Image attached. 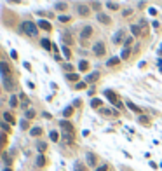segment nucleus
<instances>
[{
	"mask_svg": "<svg viewBox=\"0 0 162 171\" xmlns=\"http://www.w3.org/2000/svg\"><path fill=\"white\" fill-rule=\"evenodd\" d=\"M2 86L7 93H16L18 91V80L14 79V75H2Z\"/></svg>",
	"mask_w": 162,
	"mask_h": 171,
	"instance_id": "f257e3e1",
	"label": "nucleus"
},
{
	"mask_svg": "<svg viewBox=\"0 0 162 171\" xmlns=\"http://www.w3.org/2000/svg\"><path fill=\"white\" fill-rule=\"evenodd\" d=\"M19 31H25L28 37H37L39 35V26L33 21H23L21 26H19Z\"/></svg>",
	"mask_w": 162,
	"mask_h": 171,
	"instance_id": "f03ea898",
	"label": "nucleus"
},
{
	"mask_svg": "<svg viewBox=\"0 0 162 171\" xmlns=\"http://www.w3.org/2000/svg\"><path fill=\"white\" fill-rule=\"evenodd\" d=\"M103 94H105V96L106 98H108V100H110V103H112V105H113L115 107V108H117V110H120V108H122V101H120V100H118V96H117V94H115V93L113 91H110V89H108V91H105V93H103Z\"/></svg>",
	"mask_w": 162,
	"mask_h": 171,
	"instance_id": "7ed1b4c3",
	"label": "nucleus"
},
{
	"mask_svg": "<svg viewBox=\"0 0 162 171\" xmlns=\"http://www.w3.org/2000/svg\"><path fill=\"white\" fill-rule=\"evenodd\" d=\"M92 54H94V56H105L106 54V45H105V42H103V40H98L96 44L92 45Z\"/></svg>",
	"mask_w": 162,
	"mask_h": 171,
	"instance_id": "20e7f679",
	"label": "nucleus"
},
{
	"mask_svg": "<svg viewBox=\"0 0 162 171\" xmlns=\"http://www.w3.org/2000/svg\"><path fill=\"white\" fill-rule=\"evenodd\" d=\"M91 7H89L87 4H79L77 5V14H79L80 18H89L91 16Z\"/></svg>",
	"mask_w": 162,
	"mask_h": 171,
	"instance_id": "39448f33",
	"label": "nucleus"
},
{
	"mask_svg": "<svg viewBox=\"0 0 162 171\" xmlns=\"http://www.w3.org/2000/svg\"><path fill=\"white\" fill-rule=\"evenodd\" d=\"M86 162L89 168H98V155L94 152H87L86 154Z\"/></svg>",
	"mask_w": 162,
	"mask_h": 171,
	"instance_id": "423d86ee",
	"label": "nucleus"
},
{
	"mask_svg": "<svg viewBox=\"0 0 162 171\" xmlns=\"http://www.w3.org/2000/svg\"><path fill=\"white\" fill-rule=\"evenodd\" d=\"M59 127H61L63 133H75V126L72 122H68V121H59Z\"/></svg>",
	"mask_w": 162,
	"mask_h": 171,
	"instance_id": "0eeeda50",
	"label": "nucleus"
},
{
	"mask_svg": "<svg viewBox=\"0 0 162 171\" xmlns=\"http://www.w3.org/2000/svg\"><path fill=\"white\" fill-rule=\"evenodd\" d=\"M96 19L101 23V25H105V26L112 25V19H110V16H108V14H105V12H98V14H96Z\"/></svg>",
	"mask_w": 162,
	"mask_h": 171,
	"instance_id": "6e6552de",
	"label": "nucleus"
},
{
	"mask_svg": "<svg viewBox=\"0 0 162 171\" xmlns=\"http://www.w3.org/2000/svg\"><path fill=\"white\" fill-rule=\"evenodd\" d=\"M91 37H92V28L87 25V26H84L80 30V40H89Z\"/></svg>",
	"mask_w": 162,
	"mask_h": 171,
	"instance_id": "1a4fd4ad",
	"label": "nucleus"
},
{
	"mask_svg": "<svg viewBox=\"0 0 162 171\" xmlns=\"http://www.w3.org/2000/svg\"><path fill=\"white\" fill-rule=\"evenodd\" d=\"M101 75H100V72H91V74H87L86 75V80L84 82H87V84H94L98 79H100Z\"/></svg>",
	"mask_w": 162,
	"mask_h": 171,
	"instance_id": "9d476101",
	"label": "nucleus"
},
{
	"mask_svg": "<svg viewBox=\"0 0 162 171\" xmlns=\"http://www.w3.org/2000/svg\"><path fill=\"white\" fill-rule=\"evenodd\" d=\"M122 40H124V30H117L112 35V42L113 44H122Z\"/></svg>",
	"mask_w": 162,
	"mask_h": 171,
	"instance_id": "9b49d317",
	"label": "nucleus"
},
{
	"mask_svg": "<svg viewBox=\"0 0 162 171\" xmlns=\"http://www.w3.org/2000/svg\"><path fill=\"white\" fill-rule=\"evenodd\" d=\"M61 40H63V45H72L75 42V39L68 33V31H63L61 33Z\"/></svg>",
	"mask_w": 162,
	"mask_h": 171,
	"instance_id": "f8f14e48",
	"label": "nucleus"
},
{
	"mask_svg": "<svg viewBox=\"0 0 162 171\" xmlns=\"http://www.w3.org/2000/svg\"><path fill=\"white\" fill-rule=\"evenodd\" d=\"M73 135H75V133H63L61 131V140L65 141L66 145H72L75 141V136Z\"/></svg>",
	"mask_w": 162,
	"mask_h": 171,
	"instance_id": "ddd939ff",
	"label": "nucleus"
},
{
	"mask_svg": "<svg viewBox=\"0 0 162 171\" xmlns=\"http://www.w3.org/2000/svg\"><path fill=\"white\" fill-rule=\"evenodd\" d=\"M37 26L42 28V30H45V31H51V30H53V25H51L47 19H39V21H37Z\"/></svg>",
	"mask_w": 162,
	"mask_h": 171,
	"instance_id": "4468645a",
	"label": "nucleus"
},
{
	"mask_svg": "<svg viewBox=\"0 0 162 171\" xmlns=\"http://www.w3.org/2000/svg\"><path fill=\"white\" fill-rule=\"evenodd\" d=\"M19 100H21V105H19V107L26 112L28 107H30V100H28V96H26V94H23V93H19Z\"/></svg>",
	"mask_w": 162,
	"mask_h": 171,
	"instance_id": "2eb2a0df",
	"label": "nucleus"
},
{
	"mask_svg": "<svg viewBox=\"0 0 162 171\" xmlns=\"http://www.w3.org/2000/svg\"><path fill=\"white\" fill-rule=\"evenodd\" d=\"M45 164H47V159H45V155H44V154H39V155H37V159H35V166H37V168H44Z\"/></svg>",
	"mask_w": 162,
	"mask_h": 171,
	"instance_id": "dca6fc26",
	"label": "nucleus"
},
{
	"mask_svg": "<svg viewBox=\"0 0 162 171\" xmlns=\"http://www.w3.org/2000/svg\"><path fill=\"white\" fill-rule=\"evenodd\" d=\"M61 70L66 72V74H72V72H75V66L72 65V63L65 61V63H61Z\"/></svg>",
	"mask_w": 162,
	"mask_h": 171,
	"instance_id": "f3484780",
	"label": "nucleus"
},
{
	"mask_svg": "<svg viewBox=\"0 0 162 171\" xmlns=\"http://www.w3.org/2000/svg\"><path fill=\"white\" fill-rule=\"evenodd\" d=\"M0 72H2V75H11V66L7 65V61L0 63Z\"/></svg>",
	"mask_w": 162,
	"mask_h": 171,
	"instance_id": "a211bd4d",
	"label": "nucleus"
},
{
	"mask_svg": "<svg viewBox=\"0 0 162 171\" xmlns=\"http://www.w3.org/2000/svg\"><path fill=\"white\" fill-rule=\"evenodd\" d=\"M42 133H44V129H42L40 126H35V127H31V129H30V135H31V136H35V138L42 136Z\"/></svg>",
	"mask_w": 162,
	"mask_h": 171,
	"instance_id": "6ab92c4d",
	"label": "nucleus"
},
{
	"mask_svg": "<svg viewBox=\"0 0 162 171\" xmlns=\"http://www.w3.org/2000/svg\"><path fill=\"white\" fill-rule=\"evenodd\" d=\"M65 77H66V80H70V82H79V79H80V75L77 74V72H72V74H66Z\"/></svg>",
	"mask_w": 162,
	"mask_h": 171,
	"instance_id": "aec40b11",
	"label": "nucleus"
},
{
	"mask_svg": "<svg viewBox=\"0 0 162 171\" xmlns=\"http://www.w3.org/2000/svg\"><path fill=\"white\" fill-rule=\"evenodd\" d=\"M9 105H11V108H18V107L21 105V103H19V98L16 96V94H12V96H11V100H9Z\"/></svg>",
	"mask_w": 162,
	"mask_h": 171,
	"instance_id": "412c9836",
	"label": "nucleus"
},
{
	"mask_svg": "<svg viewBox=\"0 0 162 171\" xmlns=\"http://www.w3.org/2000/svg\"><path fill=\"white\" fill-rule=\"evenodd\" d=\"M100 112H101L103 115H108V117H115V115H118L117 110H110V108H101Z\"/></svg>",
	"mask_w": 162,
	"mask_h": 171,
	"instance_id": "4be33fe9",
	"label": "nucleus"
},
{
	"mask_svg": "<svg viewBox=\"0 0 162 171\" xmlns=\"http://www.w3.org/2000/svg\"><path fill=\"white\" fill-rule=\"evenodd\" d=\"M73 171H87V168H86V164H84V162L75 161V164H73Z\"/></svg>",
	"mask_w": 162,
	"mask_h": 171,
	"instance_id": "5701e85b",
	"label": "nucleus"
},
{
	"mask_svg": "<svg viewBox=\"0 0 162 171\" xmlns=\"http://www.w3.org/2000/svg\"><path fill=\"white\" fill-rule=\"evenodd\" d=\"M126 105H127V108H129V110H132V112H136V114H141V108L138 105H134L132 101H126Z\"/></svg>",
	"mask_w": 162,
	"mask_h": 171,
	"instance_id": "b1692460",
	"label": "nucleus"
},
{
	"mask_svg": "<svg viewBox=\"0 0 162 171\" xmlns=\"http://www.w3.org/2000/svg\"><path fill=\"white\" fill-rule=\"evenodd\" d=\"M131 31H132V37H140V35H143V31H141L140 25H132V26H131Z\"/></svg>",
	"mask_w": 162,
	"mask_h": 171,
	"instance_id": "393cba45",
	"label": "nucleus"
},
{
	"mask_svg": "<svg viewBox=\"0 0 162 171\" xmlns=\"http://www.w3.org/2000/svg\"><path fill=\"white\" fill-rule=\"evenodd\" d=\"M37 150H39V154H44L47 150V143L45 141H37Z\"/></svg>",
	"mask_w": 162,
	"mask_h": 171,
	"instance_id": "a878e982",
	"label": "nucleus"
},
{
	"mask_svg": "<svg viewBox=\"0 0 162 171\" xmlns=\"http://www.w3.org/2000/svg\"><path fill=\"white\" fill-rule=\"evenodd\" d=\"M101 105H103V101L98 100V98H94V100L91 101V107H92V108H96V110H101V108H103Z\"/></svg>",
	"mask_w": 162,
	"mask_h": 171,
	"instance_id": "bb28decb",
	"label": "nucleus"
},
{
	"mask_svg": "<svg viewBox=\"0 0 162 171\" xmlns=\"http://www.w3.org/2000/svg\"><path fill=\"white\" fill-rule=\"evenodd\" d=\"M54 9H56V11H61V12H63V11L68 9V4H66V2H58V4L54 5Z\"/></svg>",
	"mask_w": 162,
	"mask_h": 171,
	"instance_id": "cd10ccee",
	"label": "nucleus"
},
{
	"mask_svg": "<svg viewBox=\"0 0 162 171\" xmlns=\"http://www.w3.org/2000/svg\"><path fill=\"white\" fill-rule=\"evenodd\" d=\"M40 45H42L45 51H49V49L53 47V44H51V40H49V39H42V40H40Z\"/></svg>",
	"mask_w": 162,
	"mask_h": 171,
	"instance_id": "c85d7f7f",
	"label": "nucleus"
},
{
	"mask_svg": "<svg viewBox=\"0 0 162 171\" xmlns=\"http://www.w3.org/2000/svg\"><path fill=\"white\" fill-rule=\"evenodd\" d=\"M4 119H5V122H7V124H14V122H16V119L12 117V114H11V112H5Z\"/></svg>",
	"mask_w": 162,
	"mask_h": 171,
	"instance_id": "c756f323",
	"label": "nucleus"
},
{
	"mask_svg": "<svg viewBox=\"0 0 162 171\" xmlns=\"http://www.w3.org/2000/svg\"><path fill=\"white\" fill-rule=\"evenodd\" d=\"M118 63H120V58L113 56V58H110L108 61H106V66H115V65H118Z\"/></svg>",
	"mask_w": 162,
	"mask_h": 171,
	"instance_id": "7c9ffc66",
	"label": "nucleus"
},
{
	"mask_svg": "<svg viewBox=\"0 0 162 171\" xmlns=\"http://www.w3.org/2000/svg\"><path fill=\"white\" fill-rule=\"evenodd\" d=\"M61 51H63V54H65L66 59H70V58H72V51H70L68 45H61Z\"/></svg>",
	"mask_w": 162,
	"mask_h": 171,
	"instance_id": "2f4dec72",
	"label": "nucleus"
},
{
	"mask_svg": "<svg viewBox=\"0 0 162 171\" xmlns=\"http://www.w3.org/2000/svg\"><path fill=\"white\" fill-rule=\"evenodd\" d=\"M35 115H37V112L33 108H28L26 112H25V117H26L28 121H30V119H35Z\"/></svg>",
	"mask_w": 162,
	"mask_h": 171,
	"instance_id": "473e14b6",
	"label": "nucleus"
},
{
	"mask_svg": "<svg viewBox=\"0 0 162 171\" xmlns=\"http://www.w3.org/2000/svg\"><path fill=\"white\" fill-rule=\"evenodd\" d=\"M79 68H80V72L89 70V61H87V59H82V61L79 63Z\"/></svg>",
	"mask_w": 162,
	"mask_h": 171,
	"instance_id": "72a5a7b5",
	"label": "nucleus"
},
{
	"mask_svg": "<svg viewBox=\"0 0 162 171\" xmlns=\"http://www.w3.org/2000/svg\"><path fill=\"white\" fill-rule=\"evenodd\" d=\"M132 44H134V37H126V40H124V47L129 49Z\"/></svg>",
	"mask_w": 162,
	"mask_h": 171,
	"instance_id": "f704fd0d",
	"label": "nucleus"
},
{
	"mask_svg": "<svg viewBox=\"0 0 162 171\" xmlns=\"http://www.w3.org/2000/svg\"><path fill=\"white\" fill-rule=\"evenodd\" d=\"M72 114H73V107H66V108L63 110V117H65V119L72 117Z\"/></svg>",
	"mask_w": 162,
	"mask_h": 171,
	"instance_id": "c9c22d12",
	"label": "nucleus"
},
{
	"mask_svg": "<svg viewBox=\"0 0 162 171\" xmlns=\"http://www.w3.org/2000/svg\"><path fill=\"white\" fill-rule=\"evenodd\" d=\"M106 7H108L110 11H118L120 7H118V4H115V2H112V0H108L106 2Z\"/></svg>",
	"mask_w": 162,
	"mask_h": 171,
	"instance_id": "e433bc0d",
	"label": "nucleus"
},
{
	"mask_svg": "<svg viewBox=\"0 0 162 171\" xmlns=\"http://www.w3.org/2000/svg\"><path fill=\"white\" fill-rule=\"evenodd\" d=\"M49 138H51V141H59V133H58V131H51V133H49Z\"/></svg>",
	"mask_w": 162,
	"mask_h": 171,
	"instance_id": "4c0bfd02",
	"label": "nucleus"
},
{
	"mask_svg": "<svg viewBox=\"0 0 162 171\" xmlns=\"http://www.w3.org/2000/svg\"><path fill=\"white\" fill-rule=\"evenodd\" d=\"M5 145H7V136H5V133H4V135H0V150L4 149Z\"/></svg>",
	"mask_w": 162,
	"mask_h": 171,
	"instance_id": "58836bf2",
	"label": "nucleus"
},
{
	"mask_svg": "<svg viewBox=\"0 0 162 171\" xmlns=\"http://www.w3.org/2000/svg\"><path fill=\"white\" fill-rule=\"evenodd\" d=\"M138 25H140L141 31H143V35H146V21H145V19H140V23H138Z\"/></svg>",
	"mask_w": 162,
	"mask_h": 171,
	"instance_id": "ea45409f",
	"label": "nucleus"
},
{
	"mask_svg": "<svg viewBox=\"0 0 162 171\" xmlns=\"http://www.w3.org/2000/svg\"><path fill=\"white\" fill-rule=\"evenodd\" d=\"M129 56H131V49H126V47H124V51H122V56H120V59H127Z\"/></svg>",
	"mask_w": 162,
	"mask_h": 171,
	"instance_id": "a19ab883",
	"label": "nucleus"
},
{
	"mask_svg": "<svg viewBox=\"0 0 162 171\" xmlns=\"http://www.w3.org/2000/svg\"><path fill=\"white\" fill-rule=\"evenodd\" d=\"M91 9H94V11H98V12H101V4L100 2H91Z\"/></svg>",
	"mask_w": 162,
	"mask_h": 171,
	"instance_id": "79ce46f5",
	"label": "nucleus"
},
{
	"mask_svg": "<svg viewBox=\"0 0 162 171\" xmlns=\"http://www.w3.org/2000/svg\"><path fill=\"white\" fill-rule=\"evenodd\" d=\"M58 21H59V23H70L72 18H70V16H59V18H58Z\"/></svg>",
	"mask_w": 162,
	"mask_h": 171,
	"instance_id": "37998d69",
	"label": "nucleus"
},
{
	"mask_svg": "<svg viewBox=\"0 0 162 171\" xmlns=\"http://www.w3.org/2000/svg\"><path fill=\"white\" fill-rule=\"evenodd\" d=\"M0 127H2V129H4L5 133H9V131H11V126H9L7 122H5V121H4V122H0Z\"/></svg>",
	"mask_w": 162,
	"mask_h": 171,
	"instance_id": "c03bdc74",
	"label": "nucleus"
},
{
	"mask_svg": "<svg viewBox=\"0 0 162 171\" xmlns=\"http://www.w3.org/2000/svg\"><path fill=\"white\" fill-rule=\"evenodd\" d=\"M108 168H110V166H108V164L105 162V164H101V166H98L94 171H108Z\"/></svg>",
	"mask_w": 162,
	"mask_h": 171,
	"instance_id": "a18cd8bd",
	"label": "nucleus"
},
{
	"mask_svg": "<svg viewBox=\"0 0 162 171\" xmlns=\"http://www.w3.org/2000/svg\"><path fill=\"white\" fill-rule=\"evenodd\" d=\"M19 126H21V129H28V119H23L19 122Z\"/></svg>",
	"mask_w": 162,
	"mask_h": 171,
	"instance_id": "49530a36",
	"label": "nucleus"
},
{
	"mask_svg": "<svg viewBox=\"0 0 162 171\" xmlns=\"http://www.w3.org/2000/svg\"><path fill=\"white\" fill-rule=\"evenodd\" d=\"M138 121H140L141 124H148V122H150L148 117H145V115H140V117H138Z\"/></svg>",
	"mask_w": 162,
	"mask_h": 171,
	"instance_id": "de8ad7c7",
	"label": "nucleus"
},
{
	"mask_svg": "<svg viewBox=\"0 0 162 171\" xmlns=\"http://www.w3.org/2000/svg\"><path fill=\"white\" fill-rule=\"evenodd\" d=\"M86 86H87V82H77L75 84V89H84Z\"/></svg>",
	"mask_w": 162,
	"mask_h": 171,
	"instance_id": "09e8293b",
	"label": "nucleus"
},
{
	"mask_svg": "<svg viewBox=\"0 0 162 171\" xmlns=\"http://www.w3.org/2000/svg\"><path fill=\"white\" fill-rule=\"evenodd\" d=\"M131 14H132V9H126V11H122V16H124V18L131 16Z\"/></svg>",
	"mask_w": 162,
	"mask_h": 171,
	"instance_id": "8fccbe9b",
	"label": "nucleus"
},
{
	"mask_svg": "<svg viewBox=\"0 0 162 171\" xmlns=\"http://www.w3.org/2000/svg\"><path fill=\"white\" fill-rule=\"evenodd\" d=\"M11 58H12V59H18V53H16V51H12V53H11Z\"/></svg>",
	"mask_w": 162,
	"mask_h": 171,
	"instance_id": "3c124183",
	"label": "nucleus"
},
{
	"mask_svg": "<svg viewBox=\"0 0 162 171\" xmlns=\"http://www.w3.org/2000/svg\"><path fill=\"white\" fill-rule=\"evenodd\" d=\"M42 115H44V119H51V117H53V115H51V114H47V112H44Z\"/></svg>",
	"mask_w": 162,
	"mask_h": 171,
	"instance_id": "603ef678",
	"label": "nucleus"
},
{
	"mask_svg": "<svg viewBox=\"0 0 162 171\" xmlns=\"http://www.w3.org/2000/svg\"><path fill=\"white\" fill-rule=\"evenodd\" d=\"M7 2H11V4H19V0H7Z\"/></svg>",
	"mask_w": 162,
	"mask_h": 171,
	"instance_id": "864d4df0",
	"label": "nucleus"
},
{
	"mask_svg": "<svg viewBox=\"0 0 162 171\" xmlns=\"http://www.w3.org/2000/svg\"><path fill=\"white\" fill-rule=\"evenodd\" d=\"M4 171H12V169H11V168H4Z\"/></svg>",
	"mask_w": 162,
	"mask_h": 171,
	"instance_id": "5fc2aeb1",
	"label": "nucleus"
},
{
	"mask_svg": "<svg viewBox=\"0 0 162 171\" xmlns=\"http://www.w3.org/2000/svg\"><path fill=\"white\" fill-rule=\"evenodd\" d=\"M0 93H2V91H0Z\"/></svg>",
	"mask_w": 162,
	"mask_h": 171,
	"instance_id": "6e6d98bb",
	"label": "nucleus"
}]
</instances>
